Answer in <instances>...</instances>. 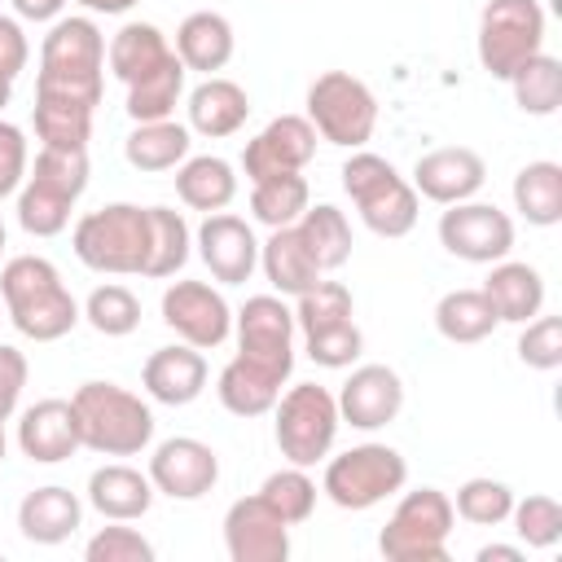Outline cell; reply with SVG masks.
Listing matches in <instances>:
<instances>
[{"mask_svg":"<svg viewBox=\"0 0 562 562\" xmlns=\"http://www.w3.org/2000/svg\"><path fill=\"white\" fill-rule=\"evenodd\" d=\"M0 299L13 329L35 342H57L83 321L75 294L44 255H13L0 272Z\"/></svg>","mask_w":562,"mask_h":562,"instance_id":"1","label":"cell"},{"mask_svg":"<svg viewBox=\"0 0 562 562\" xmlns=\"http://www.w3.org/2000/svg\"><path fill=\"white\" fill-rule=\"evenodd\" d=\"M79 443L101 457H136L154 443V413L119 382H83L70 395Z\"/></svg>","mask_w":562,"mask_h":562,"instance_id":"2","label":"cell"},{"mask_svg":"<svg viewBox=\"0 0 562 562\" xmlns=\"http://www.w3.org/2000/svg\"><path fill=\"white\" fill-rule=\"evenodd\" d=\"M88 189V149H53L44 145L35 154V167H26V180L18 189V224L31 237H57L70 224L75 202Z\"/></svg>","mask_w":562,"mask_h":562,"instance_id":"3","label":"cell"},{"mask_svg":"<svg viewBox=\"0 0 562 562\" xmlns=\"http://www.w3.org/2000/svg\"><path fill=\"white\" fill-rule=\"evenodd\" d=\"M70 246H75L79 263L92 268V272L145 277V263H149V206H136V202L97 206L75 224Z\"/></svg>","mask_w":562,"mask_h":562,"instance_id":"4","label":"cell"},{"mask_svg":"<svg viewBox=\"0 0 562 562\" xmlns=\"http://www.w3.org/2000/svg\"><path fill=\"white\" fill-rule=\"evenodd\" d=\"M342 189L356 202L369 233L408 237L417 228V211H422L417 189L395 171L391 158L369 154V149H351V158L342 162Z\"/></svg>","mask_w":562,"mask_h":562,"instance_id":"5","label":"cell"},{"mask_svg":"<svg viewBox=\"0 0 562 562\" xmlns=\"http://www.w3.org/2000/svg\"><path fill=\"white\" fill-rule=\"evenodd\" d=\"M452 522H457V509L448 492L439 487L404 492L395 514L378 531V553L386 562H448Z\"/></svg>","mask_w":562,"mask_h":562,"instance_id":"6","label":"cell"},{"mask_svg":"<svg viewBox=\"0 0 562 562\" xmlns=\"http://www.w3.org/2000/svg\"><path fill=\"white\" fill-rule=\"evenodd\" d=\"M277 422H272V435H277V448L290 465H316L334 452V439H338V400L329 386H316V382H294L285 395H277L272 404Z\"/></svg>","mask_w":562,"mask_h":562,"instance_id":"7","label":"cell"},{"mask_svg":"<svg viewBox=\"0 0 562 562\" xmlns=\"http://www.w3.org/2000/svg\"><path fill=\"white\" fill-rule=\"evenodd\" d=\"M408 483V461L400 457V448L391 443H356L338 457L325 461V479H321V492L338 505V509H373L382 505L386 496L404 492Z\"/></svg>","mask_w":562,"mask_h":562,"instance_id":"8","label":"cell"},{"mask_svg":"<svg viewBox=\"0 0 562 562\" xmlns=\"http://www.w3.org/2000/svg\"><path fill=\"white\" fill-rule=\"evenodd\" d=\"M307 123L338 149H364L378 127V97L351 70H325L307 83Z\"/></svg>","mask_w":562,"mask_h":562,"instance_id":"9","label":"cell"},{"mask_svg":"<svg viewBox=\"0 0 562 562\" xmlns=\"http://www.w3.org/2000/svg\"><path fill=\"white\" fill-rule=\"evenodd\" d=\"M479 66L492 79H509L527 57L544 48V9L540 0H487L479 13Z\"/></svg>","mask_w":562,"mask_h":562,"instance_id":"10","label":"cell"},{"mask_svg":"<svg viewBox=\"0 0 562 562\" xmlns=\"http://www.w3.org/2000/svg\"><path fill=\"white\" fill-rule=\"evenodd\" d=\"M237 356L255 369L272 373L277 382H290L294 373V307H285L281 294H255L233 316Z\"/></svg>","mask_w":562,"mask_h":562,"instance_id":"11","label":"cell"},{"mask_svg":"<svg viewBox=\"0 0 562 562\" xmlns=\"http://www.w3.org/2000/svg\"><path fill=\"white\" fill-rule=\"evenodd\" d=\"M439 246L465 263H496L514 250V220L492 202H452L439 215Z\"/></svg>","mask_w":562,"mask_h":562,"instance_id":"12","label":"cell"},{"mask_svg":"<svg viewBox=\"0 0 562 562\" xmlns=\"http://www.w3.org/2000/svg\"><path fill=\"white\" fill-rule=\"evenodd\" d=\"M162 325L176 329L180 342L211 351L233 334V307L206 281H171L162 290Z\"/></svg>","mask_w":562,"mask_h":562,"instance_id":"13","label":"cell"},{"mask_svg":"<svg viewBox=\"0 0 562 562\" xmlns=\"http://www.w3.org/2000/svg\"><path fill=\"white\" fill-rule=\"evenodd\" d=\"M145 474H149L154 492H162L171 501H202L220 483V457L211 443H202L193 435H171L154 448Z\"/></svg>","mask_w":562,"mask_h":562,"instance_id":"14","label":"cell"},{"mask_svg":"<svg viewBox=\"0 0 562 562\" xmlns=\"http://www.w3.org/2000/svg\"><path fill=\"white\" fill-rule=\"evenodd\" d=\"M224 549L233 562H285L290 522L255 492L224 509Z\"/></svg>","mask_w":562,"mask_h":562,"instance_id":"15","label":"cell"},{"mask_svg":"<svg viewBox=\"0 0 562 562\" xmlns=\"http://www.w3.org/2000/svg\"><path fill=\"white\" fill-rule=\"evenodd\" d=\"M193 246L206 263V272L220 281V285H241L250 281V272L259 268V241H255V228L233 215V211H215L198 224L193 233Z\"/></svg>","mask_w":562,"mask_h":562,"instance_id":"16","label":"cell"},{"mask_svg":"<svg viewBox=\"0 0 562 562\" xmlns=\"http://www.w3.org/2000/svg\"><path fill=\"white\" fill-rule=\"evenodd\" d=\"M316 154V127L307 123V114H281L272 119L259 136L246 140L241 149V171L246 180H263V176H281V171H303Z\"/></svg>","mask_w":562,"mask_h":562,"instance_id":"17","label":"cell"},{"mask_svg":"<svg viewBox=\"0 0 562 562\" xmlns=\"http://www.w3.org/2000/svg\"><path fill=\"white\" fill-rule=\"evenodd\" d=\"M334 400H338V417L347 426L382 430L404 408V382H400V373L391 364H356Z\"/></svg>","mask_w":562,"mask_h":562,"instance_id":"18","label":"cell"},{"mask_svg":"<svg viewBox=\"0 0 562 562\" xmlns=\"http://www.w3.org/2000/svg\"><path fill=\"white\" fill-rule=\"evenodd\" d=\"M487 180V162L483 154L465 149V145H443V149H430L413 162V189L417 198H430L439 206H452V202H470Z\"/></svg>","mask_w":562,"mask_h":562,"instance_id":"19","label":"cell"},{"mask_svg":"<svg viewBox=\"0 0 562 562\" xmlns=\"http://www.w3.org/2000/svg\"><path fill=\"white\" fill-rule=\"evenodd\" d=\"M140 386L149 400H158L167 408H184L206 391V360L189 342L158 347V351H149V360L140 369Z\"/></svg>","mask_w":562,"mask_h":562,"instance_id":"20","label":"cell"},{"mask_svg":"<svg viewBox=\"0 0 562 562\" xmlns=\"http://www.w3.org/2000/svg\"><path fill=\"white\" fill-rule=\"evenodd\" d=\"M18 448L22 457L40 461V465H57L66 457H75L79 443V422L70 400H40L18 417Z\"/></svg>","mask_w":562,"mask_h":562,"instance_id":"21","label":"cell"},{"mask_svg":"<svg viewBox=\"0 0 562 562\" xmlns=\"http://www.w3.org/2000/svg\"><path fill=\"white\" fill-rule=\"evenodd\" d=\"M487 268L492 272L483 281V294H487V303H492L501 325H527L531 316H540V307H544V277H540V268H531L522 259H509V255L487 263Z\"/></svg>","mask_w":562,"mask_h":562,"instance_id":"22","label":"cell"},{"mask_svg":"<svg viewBox=\"0 0 562 562\" xmlns=\"http://www.w3.org/2000/svg\"><path fill=\"white\" fill-rule=\"evenodd\" d=\"M189 132L206 136V140H224L233 132L246 127L250 119V97L241 83L224 79V75H206L193 92H189Z\"/></svg>","mask_w":562,"mask_h":562,"instance_id":"23","label":"cell"},{"mask_svg":"<svg viewBox=\"0 0 562 562\" xmlns=\"http://www.w3.org/2000/svg\"><path fill=\"white\" fill-rule=\"evenodd\" d=\"M40 66L105 75V35H101V26L92 18H75V13L48 22V35L40 44Z\"/></svg>","mask_w":562,"mask_h":562,"instance_id":"24","label":"cell"},{"mask_svg":"<svg viewBox=\"0 0 562 562\" xmlns=\"http://www.w3.org/2000/svg\"><path fill=\"white\" fill-rule=\"evenodd\" d=\"M154 483L149 474H140L136 465H123V461H110L101 470L88 474V505L110 518V522H132V518H145L149 505H154Z\"/></svg>","mask_w":562,"mask_h":562,"instance_id":"25","label":"cell"},{"mask_svg":"<svg viewBox=\"0 0 562 562\" xmlns=\"http://www.w3.org/2000/svg\"><path fill=\"white\" fill-rule=\"evenodd\" d=\"M79 522H83V501L61 483L35 487L18 505V531L31 544H61L79 531Z\"/></svg>","mask_w":562,"mask_h":562,"instance_id":"26","label":"cell"},{"mask_svg":"<svg viewBox=\"0 0 562 562\" xmlns=\"http://www.w3.org/2000/svg\"><path fill=\"white\" fill-rule=\"evenodd\" d=\"M233 48H237L233 22L215 9H198L176 26V57L184 61V70L215 75L233 61Z\"/></svg>","mask_w":562,"mask_h":562,"instance_id":"27","label":"cell"},{"mask_svg":"<svg viewBox=\"0 0 562 562\" xmlns=\"http://www.w3.org/2000/svg\"><path fill=\"white\" fill-rule=\"evenodd\" d=\"M259 268H263L268 285H272L277 294H290V299H299L303 290H312V285L325 277V272L312 263L307 246L299 241V228H294V224L268 228V241L259 246Z\"/></svg>","mask_w":562,"mask_h":562,"instance_id":"28","label":"cell"},{"mask_svg":"<svg viewBox=\"0 0 562 562\" xmlns=\"http://www.w3.org/2000/svg\"><path fill=\"white\" fill-rule=\"evenodd\" d=\"M189 145H193L189 123L154 119V123H136V127L127 132L123 158H127V167L154 176V171H176V167L189 158Z\"/></svg>","mask_w":562,"mask_h":562,"instance_id":"29","label":"cell"},{"mask_svg":"<svg viewBox=\"0 0 562 562\" xmlns=\"http://www.w3.org/2000/svg\"><path fill=\"white\" fill-rule=\"evenodd\" d=\"M176 193L184 206L193 211H228V202L237 198V171L228 158L220 154H198V158H184L176 167Z\"/></svg>","mask_w":562,"mask_h":562,"instance_id":"30","label":"cell"},{"mask_svg":"<svg viewBox=\"0 0 562 562\" xmlns=\"http://www.w3.org/2000/svg\"><path fill=\"white\" fill-rule=\"evenodd\" d=\"M176 48L167 44V35L154 22H123L110 44H105V61L114 70L119 83H136L140 75H149L154 66H162Z\"/></svg>","mask_w":562,"mask_h":562,"instance_id":"31","label":"cell"},{"mask_svg":"<svg viewBox=\"0 0 562 562\" xmlns=\"http://www.w3.org/2000/svg\"><path fill=\"white\" fill-rule=\"evenodd\" d=\"M281 386H285V382H277L272 373L255 369V364L241 360V356H233V360L220 369V378H215V395H220V404H224L233 417H263V413H272Z\"/></svg>","mask_w":562,"mask_h":562,"instance_id":"32","label":"cell"},{"mask_svg":"<svg viewBox=\"0 0 562 562\" xmlns=\"http://www.w3.org/2000/svg\"><path fill=\"white\" fill-rule=\"evenodd\" d=\"M514 211L536 228L562 224V167L553 158H536L514 176Z\"/></svg>","mask_w":562,"mask_h":562,"instance_id":"33","label":"cell"},{"mask_svg":"<svg viewBox=\"0 0 562 562\" xmlns=\"http://www.w3.org/2000/svg\"><path fill=\"white\" fill-rule=\"evenodd\" d=\"M294 228H299V241L307 246V255H312V263L321 272H334V268H342L351 259V224L334 202L307 206L294 220Z\"/></svg>","mask_w":562,"mask_h":562,"instance_id":"34","label":"cell"},{"mask_svg":"<svg viewBox=\"0 0 562 562\" xmlns=\"http://www.w3.org/2000/svg\"><path fill=\"white\" fill-rule=\"evenodd\" d=\"M184 61L171 53L162 66H154L149 75H140L136 83H127V119L132 123H154V119H171L180 97H184Z\"/></svg>","mask_w":562,"mask_h":562,"instance_id":"35","label":"cell"},{"mask_svg":"<svg viewBox=\"0 0 562 562\" xmlns=\"http://www.w3.org/2000/svg\"><path fill=\"white\" fill-rule=\"evenodd\" d=\"M509 92H514V105L522 114H536V119H549L558 105H562V61L549 57L544 48L536 57H527L509 79Z\"/></svg>","mask_w":562,"mask_h":562,"instance_id":"36","label":"cell"},{"mask_svg":"<svg viewBox=\"0 0 562 562\" xmlns=\"http://www.w3.org/2000/svg\"><path fill=\"white\" fill-rule=\"evenodd\" d=\"M312 206V189L299 171H281V176H263L250 184V215L263 228H285L294 224L303 211Z\"/></svg>","mask_w":562,"mask_h":562,"instance_id":"37","label":"cell"},{"mask_svg":"<svg viewBox=\"0 0 562 562\" xmlns=\"http://www.w3.org/2000/svg\"><path fill=\"white\" fill-rule=\"evenodd\" d=\"M496 325L501 321H496V312H492L483 290H448L435 303V329L448 342H483Z\"/></svg>","mask_w":562,"mask_h":562,"instance_id":"38","label":"cell"},{"mask_svg":"<svg viewBox=\"0 0 562 562\" xmlns=\"http://www.w3.org/2000/svg\"><path fill=\"white\" fill-rule=\"evenodd\" d=\"M189 246H193L189 220L180 211H171V206H149V263H145V277H154V281L176 277L189 263Z\"/></svg>","mask_w":562,"mask_h":562,"instance_id":"39","label":"cell"},{"mask_svg":"<svg viewBox=\"0 0 562 562\" xmlns=\"http://www.w3.org/2000/svg\"><path fill=\"white\" fill-rule=\"evenodd\" d=\"M83 321H88L101 338H127V334L140 325V299H136L127 285H119V281L97 285V290L88 294V303H83Z\"/></svg>","mask_w":562,"mask_h":562,"instance_id":"40","label":"cell"},{"mask_svg":"<svg viewBox=\"0 0 562 562\" xmlns=\"http://www.w3.org/2000/svg\"><path fill=\"white\" fill-rule=\"evenodd\" d=\"M259 496H263L290 527L307 522L312 509H316V483H312V474H307L303 465H281V470H272V474L263 479Z\"/></svg>","mask_w":562,"mask_h":562,"instance_id":"41","label":"cell"},{"mask_svg":"<svg viewBox=\"0 0 562 562\" xmlns=\"http://www.w3.org/2000/svg\"><path fill=\"white\" fill-rule=\"evenodd\" d=\"M356 303H351V290L342 281H316L312 290H303L294 299V329L303 334H316V329H329L338 321H351Z\"/></svg>","mask_w":562,"mask_h":562,"instance_id":"42","label":"cell"},{"mask_svg":"<svg viewBox=\"0 0 562 562\" xmlns=\"http://www.w3.org/2000/svg\"><path fill=\"white\" fill-rule=\"evenodd\" d=\"M452 509L474 527H501L514 509V487L501 483V479H465L457 487Z\"/></svg>","mask_w":562,"mask_h":562,"instance_id":"43","label":"cell"},{"mask_svg":"<svg viewBox=\"0 0 562 562\" xmlns=\"http://www.w3.org/2000/svg\"><path fill=\"white\" fill-rule=\"evenodd\" d=\"M509 522H514V536L527 544V549H553L562 540V505L553 496H522L514 501L509 509Z\"/></svg>","mask_w":562,"mask_h":562,"instance_id":"44","label":"cell"},{"mask_svg":"<svg viewBox=\"0 0 562 562\" xmlns=\"http://www.w3.org/2000/svg\"><path fill=\"white\" fill-rule=\"evenodd\" d=\"M303 351H307V360L321 364V369H351V364L360 360V351H364V334H360V325H356V316H351V321H338V325H329V329L303 334Z\"/></svg>","mask_w":562,"mask_h":562,"instance_id":"45","label":"cell"},{"mask_svg":"<svg viewBox=\"0 0 562 562\" xmlns=\"http://www.w3.org/2000/svg\"><path fill=\"white\" fill-rule=\"evenodd\" d=\"M35 136L53 149H88L92 140V110L75 105H40L35 101Z\"/></svg>","mask_w":562,"mask_h":562,"instance_id":"46","label":"cell"},{"mask_svg":"<svg viewBox=\"0 0 562 562\" xmlns=\"http://www.w3.org/2000/svg\"><path fill=\"white\" fill-rule=\"evenodd\" d=\"M518 360L527 369L553 373L562 364V316H531L518 334Z\"/></svg>","mask_w":562,"mask_h":562,"instance_id":"47","label":"cell"},{"mask_svg":"<svg viewBox=\"0 0 562 562\" xmlns=\"http://www.w3.org/2000/svg\"><path fill=\"white\" fill-rule=\"evenodd\" d=\"M83 558L88 562H154V544L136 531V527H101L88 544H83Z\"/></svg>","mask_w":562,"mask_h":562,"instance_id":"48","label":"cell"},{"mask_svg":"<svg viewBox=\"0 0 562 562\" xmlns=\"http://www.w3.org/2000/svg\"><path fill=\"white\" fill-rule=\"evenodd\" d=\"M26 167H31V149H26V132L9 119H0V202L9 193L22 189L26 180Z\"/></svg>","mask_w":562,"mask_h":562,"instance_id":"49","label":"cell"},{"mask_svg":"<svg viewBox=\"0 0 562 562\" xmlns=\"http://www.w3.org/2000/svg\"><path fill=\"white\" fill-rule=\"evenodd\" d=\"M26 378H31V364H26V356L18 351V347H9V342H0V426L18 413V400H22V386H26Z\"/></svg>","mask_w":562,"mask_h":562,"instance_id":"50","label":"cell"},{"mask_svg":"<svg viewBox=\"0 0 562 562\" xmlns=\"http://www.w3.org/2000/svg\"><path fill=\"white\" fill-rule=\"evenodd\" d=\"M31 61V44H26V31L18 18H4L0 13V75L4 79H18Z\"/></svg>","mask_w":562,"mask_h":562,"instance_id":"51","label":"cell"},{"mask_svg":"<svg viewBox=\"0 0 562 562\" xmlns=\"http://www.w3.org/2000/svg\"><path fill=\"white\" fill-rule=\"evenodd\" d=\"M9 4L22 22H57L66 9V0H9Z\"/></svg>","mask_w":562,"mask_h":562,"instance_id":"52","label":"cell"},{"mask_svg":"<svg viewBox=\"0 0 562 562\" xmlns=\"http://www.w3.org/2000/svg\"><path fill=\"white\" fill-rule=\"evenodd\" d=\"M474 558L479 562H522V544H483Z\"/></svg>","mask_w":562,"mask_h":562,"instance_id":"53","label":"cell"},{"mask_svg":"<svg viewBox=\"0 0 562 562\" xmlns=\"http://www.w3.org/2000/svg\"><path fill=\"white\" fill-rule=\"evenodd\" d=\"M75 4H83L88 13H105V18H119V13L136 9L140 0H75Z\"/></svg>","mask_w":562,"mask_h":562,"instance_id":"54","label":"cell"},{"mask_svg":"<svg viewBox=\"0 0 562 562\" xmlns=\"http://www.w3.org/2000/svg\"><path fill=\"white\" fill-rule=\"evenodd\" d=\"M9 101H13V79H4V75H0V110H4Z\"/></svg>","mask_w":562,"mask_h":562,"instance_id":"55","label":"cell"},{"mask_svg":"<svg viewBox=\"0 0 562 562\" xmlns=\"http://www.w3.org/2000/svg\"><path fill=\"white\" fill-rule=\"evenodd\" d=\"M0 461H4V426H0Z\"/></svg>","mask_w":562,"mask_h":562,"instance_id":"56","label":"cell"},{"mask_svg":"<svg viewBox=\"0 0 562 562\" xmlns=\"http://www.w3.org/2000/svg\"><path fill=\"white\" fill-rule=\"evenodd\" d=\"M0 250H4V220H0Z\"/></svg>","mask_w":562,"mask_h":562,"instance_id":"57","label":"cell"}]
</instances>
